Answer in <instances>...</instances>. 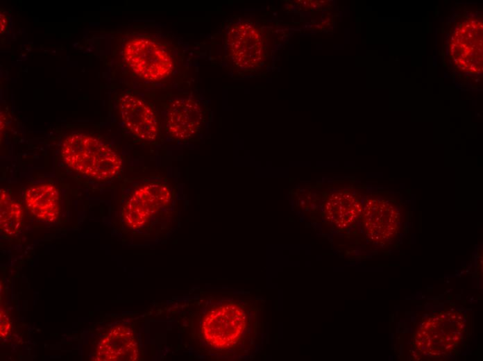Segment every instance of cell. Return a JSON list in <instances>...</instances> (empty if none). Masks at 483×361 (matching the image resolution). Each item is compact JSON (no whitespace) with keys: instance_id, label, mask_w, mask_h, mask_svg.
<instances>
[{"instance_id":"obj_6","label":"cell","mask_w":483,"mask_h":361,"mask_svg":"<svg viewBox=\"0 0 483 361\" xmlns=\"http://www.w3.org/2000/svg\"><path fill=\"white\" fill-rule=\"evenodd\" d=\"M119 111L124 126L133 135L145 140L155 138L157 119L147 103L134 95L125 94L120 99Z\"/></svg>"},{"instance_id":"obj_4","label":"cell","mask_w":483,"mask_h":361,"mask_svg":"<svg viewBox=\"0 0 483 361\" xmlns=\"http://www.w3.org/2000/svg\"><path fill=\"white\" fill-rule=\"evenodd\" d=\"M171 194L167 185L159 183L144 184L135 190L126 201L122 212L126 225L137 229L170 201Z\"/></svg>"},{"instance_id":"obj_8","label":"cell","mask_w":483,"mask_h":361,"mask_svg":"<svg viewBox=\"0 0 483 361\" xmlns=\"http://www.w3.org/2000/svg\"><path fill=\"white\" fill-rule=\"evenodd\" d=\"M138 355V344L132 330L124 326H117L100 339L93 360L132 361L136 360Z\"/></svg>"},{"instance_id":"obj_11","label":"cell","mask_w":483,"mask_h":361,"mask_svg":"<svg viewBox=\"0 0 483 361\" xmlns=\"http://www.w3.org/2000/svg\"><path fill=\"white\" fill-rule=\"evenodd\" d=\"M0 227L6 235L17 234L22 226L23 208L5 190L0 192Z\"/></svg>"},{"instance_id":"obj_1","label":"cell","mask_w":483,"mask_h":361,"mask_svg":"<svg viewBox=\"0 0 483 361\" xmlns=\"http://www.w3.org/2000/svg\"><path fill=\"white\" fill-rule=\"evenodd\" d=\"M61 156L75 171L97 180L113 178L122 166L120 157L108 144L81 133L72 134L63 141Z\"/></svg>"},{"instance_id":"obj_12","label":"cell","mask_w":483,"mask_h":361,"mask_svg":"<svg viewBox=\"0 0 483 361\" xmlns=\"http://www.w3.org/2000/svg\"><path fill=\"white\" fill-rule=\"evenodd\" d=\"M11 330V324L6 313L1 309L0 314V335L1 338L9 336Z\"/></svg>"},{"instance_id":"obj_2","label":"cell","mask_w":483,"mask_h":361,"mask_svg":"<svg viewBox=\"0 0 483 361\" xmlns=\"http://www.w3.org/2000/svg\"><path fill=\"white\" fill-rule=\"evenodd\" d=\"M246 325L247 316L244 308L230 302L209 310L203 319L201 331L210 346L226 349L239 340Z\"/></svg>"},{"instance_id":"obj_13","label":"cell","mask_w":483,"mask_h":361,"mask_svg":"<svg viewBox=\"0 0 483 361\" xmlns=\"http://www.w3.org/2000/svg\"><path fill=\"white\" fill-rule=\"evenodd\" d=\"M5 22H6V18H5L4 15H3L1 14V33H2V31H4V26H6Z\"/></svg>"},{"instance_id":"obj_7","label":"cell","mask_w":483,"mask_h":361,"mask_svg":"<svg viewBox=\"0 0 483 361\" xmlns=\"http://www.w3.org/2000/svg\"><path fill=\"white\" fill-rule=\"evenodd\" d=\"M482 29L480 24H462L452 37L451 53L464 70L476 72L482 64Z\"/></svg>"},{"instance_id":"obj_5","label":"cell","mask_w":483,"mask_h":361,"mask_svg":"<svg viewBox=\"0 0 483 361\" xmlns=\"http://www.w3.org/2000/svg\"><path fill=\"white\" fill-rule=\"evenodd\" d=\"M228 49L234 62L250 69L261 60L262 40L257 30L247 23L235 26L228 33Z\"/></svg>"},{"instance_id":"obj_10","label":"cell","mask_w":483,"mask_h":361,"mask_svg":"<svg viewBox=\"0 0 483 361\" xmlns=\"http://www.w3.org/2000/svg\"><path fill=\"white\" fill-rule=\"evenodd\" d=\"M26 207L37 219L54 222L60 213V194L50 183H41L29 187L24 194Z\"/></svg>"},{"instance_id":"obj_9","label":"cell","mask_w":483,"mask_h":361,"mask_svg":"<svg viewBox=\"0 0 483 361\" xmlns=\"http://www.w3.org/2000/svg\"><path fill=\"white\" fill-rule=\"evenodd\" d=\"M202 121L200 105L194 99L180 98L170 104L167 114V127L169 134L178 140H185L199 129Z\"/></svg>"},{"instance_id":"obj_3","label":"cell","mask_w":483,"mask_h":361,"mask_svg":"<svg viewBox=\"0 0 483 361\" xmlns=\"http://www.w3.org/2000/svg\"><path fill=\"white\" fill-rule=\"evenodd\" d=\"M124 57L133 71L146 80L163 79L173 69L169 53L160 44L147 38L129 40L124 46Z\"/></svg>"}]
</instances>
